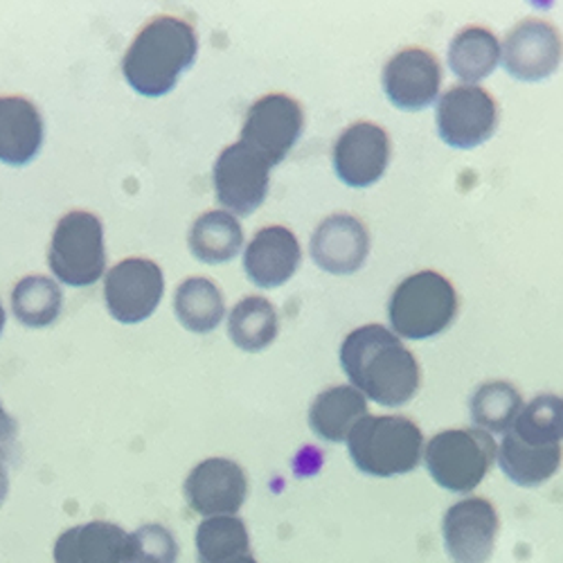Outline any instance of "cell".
Returning a JSON list of instances; mask_svg holds the SVG:
<instances>
[{"mask_svg":"<svg viewBox=\"0 0 563 563\" xmlns=\"http://www.w3.org/2000/svg\"><path fill=\"white\" fill-rule=\"evenodd\" d=\"M341 365L363 397L388 408L408 404L419 390L417 358L382 324L354 330L341 345Z\"/></svg>","mask_w":563,"mask_h":563,"instance_id":"obj_1","label":"cell"},{"mask_svg":"<svg viewBox=\"0 0 563 563\" xmlns=\"http://www.w3.org/2000/svg\"><path fill=\"white\" fill-rule=\"evenodd\" d=\"M199 53V38L190 23L158 16L135 36L122 59L126 84L145 98H161L176 86Z\"/></svg>","mask_w":563,"mask_h":563,"instance_id":"obj_2","label":"cell"},{"mask_svg":"<svg viewBox=\"0 0 563 563\" xmlns=\"http://www.w3.org/2000/svg\"><path fill=\"white\" fill-rule=\"evenodd\" d=\"M358 472L374 478L410 474L424 453V435L415 421L397 415H367L347 438Z\"/></svg>","mask_w":563,"mask_h":563,"instance_id":"obj_3","label":"cell"},{"mask_svg":"<svg viewBox=\"0 0 563 563\" xmlns=\"http://www.w3.org/2000/svg\"><path fill=\"white\" fill-rule=\"evenodd\" d=\"M455 313V289L435 271H421L406 277L393 291L388 305L393 330L408 341H424L442 334Z\"/></svg>","mask_w":563,"mask_h":563,"instance_id":"obj_4","label":"cell"},{"mask_svg":"<svg viewBox=\"0 0 563 563\" xmlns=\"http://www.w3.org/2000/svg\"><path fill=\"white\" fill-rule=\"evenodd\" d=\"M496 442L481 429H453L438 433L427 451L424 462L431 478L446 492L466 494L476 489L496 460Z\"/></svg>","mask_w":563,"mask_h":563,"instance_id":"obj_5","label":"cell"},{"mask_svg":"<svg viewBox=\"0 0 563 563\" xmlns=\"http://www.w3.org/2000/svg\"><path fill=\"white\" fill-rule=\"evenodd\" d=\"M55 277L68 287H90L107 268L104 225L90 212H68L59 219L48 251Z\"/></svg>","mask_w":563,"mask_h":563,"instance_id":"obj_6","label":"cell"},{"mask_svg":"<svg viewBox=\"0 0 563 563\" xmlns=\"http://www.w3.org/2000/svg\"><path fill=\"white\" fill-rule=\"evenodd\" d=\"M496 124V102L481 86H453L438 102V133L453 150H474L487 143Z\"/></svg>","mask_w":563,"mask_h":563,"instance_id":"obj_7","label":"cell"},{"mask_svg":"<svg viewBox=\"0 0 563 563\" xmlns=\"http://www.w3.org/2000/svg\"><path fill=\"white\" fill-rule=\"evenodd\" d=\"M268 176L271 163L240 140L225 147L214 163L212 180L217 199L234 214H251L266 199Z\"/></svg>","mask_w":563,"mask_h":563,"instance_id":"obj_8","label":"cell"},{"mask_svg":"<svg viewBox=\"0 0 563 563\" xmlns=\"http://www.w3.org/2000/svg\"><path fill=\"white\" fill-rule=\"evenodd\" d=\"M165 277L158 264L131 257L115 264L104 279V300L109 313L122 324L147 320L161 305Z\"/></svg>","mask_w":563,"mask_h":563,"instance_id":"obj_9","label":"cell"},{"mask_svg":"<svg viewBox=\"0 0 563 563\" xmlns=\"http://www.w3.org/2000/svg\"><path fill=\"white\" fill-rule=\"evenodd\" d=\"M302 126L305 115L294 98L266 96L249 109L242 126V143L264 156L273 167L294 150Z\"/></svg>","mask_w":563,"mask_h":563,"instance_id":"obj_10","label":"cell"},{"mask_svg":"<svg viewBox=\"0 0 563 563\" xmlns=\"http://www.w3.org/2000/svg\"><path fill=\"white\" fill-rule=\"evenodd\" d=\"M563 59V41L554 25L541 19H528L516 25L500 45L505 70L521 81H541L550 77Z\"/></svg>","mask_w":563,"mask_h":563,"instance_id":"obj_11","label":"cell"},{"mask_svg":"<svg viewBox=\"0 0 563 563\" xmlns=\"http://www.w3.org/2000/svg\"><path fill=\"white\" fill-rule=\"evenodd\" d=\"M442 532L455 563H487L498 537V514L485 498H464L444 514Z\"/></svg>","mask_w":563,"mask_h":563,"instance_id":"obj_12","label":"cell"},{"mask_svg":"<svg viewBox=\"0 0 563 563\" xmlns=\"http://www.w3.org/2000/svg\"><path fill=\"white\" fill-rule=\"evenodd\" d=\"M185 500L197 514L234 516L246 500L249 481L244 468L225 457H210L197 464L185 481Z\"/></svg>","mask_w":563,"mask_h":563,"instance_id":"obj_13","label":"cell"},{"mask_svg":"<svg viewBox=\"0 0 563 563\" xmlns=\"http://www.w3.org/2000/svg\"><path fill=\"white\" fill-rule=\"evenodd\" d=\"M390 161V137L372 122L347 126L334 145V169L350 187H369L377 183Z\"/></svg>","mask_w":563,"mask_h":563,"instance_id":"obj_14","label":"cell"},{"mask_svg":"<svg viewBox=\"0 0 563 563\" xmlns=\"http://www.w3.org/2000/svg\"><path fill=\"white\" fill-rule=\"evenodd\" d=\"M382 81L388 100L397 109L421 111L438 100L442 70L431 53L406 48L386 64Z\"/></svg>","mask_w":563,"mask_h":563,"instance_id":"obj_15","label":"cell"},{"mask_svg":"<svg viewBox=\"0 0 563 563\" xmlns=\"http://www.w3.org/2000/svg\"><path fill=\"white\" fill-rule=\"evenodd\" d=\"M313 262L334 275L356 273L369 251V234L365 225L350 214L327 217L311 238Z\"/></svg>","mask_w":563,"mask_h":563,"instance_id":"obj_16","label":"cell"},{"mask_svg":"<svg viewBox=\"0 0 563 563\" xmlns=\"http://www.w3.org/2000/svg\"><path fill=\"white\" fill-rule=\"evenodd\" d=\"M300 244L289 228H262L244 255V268L255 287L277 289L294 277L300 266Z\"/></svg>","mask_w":563,"mask_h":563,"instance_id":"obj_17","label":"cell"},{"mask_svg":"<svg viewBox=\"0 0 563 563\" xmlns=\"http://www.w3.org/2000/svg\"><path fill=\"white\" fill-rule=\"evenodd\" d=\"M43 145V120L25 98H0V163L21 167L36 158Z\"/></svg>","mask_w":563,"mask_h":563,"instance_id":"obj_18","label":"cell"},{"mask_svg":"<svg viewBox=\"0 0 563 563\" xmlns=\"http://www.w3.org/2000/svg\"><path fill=\"white\" fill-rule=\"evenodd\" d=\"M126 532L107 521L66 530L55 543V563H122Z\"/></svg>","mask_w":563,"mask_h":563,"instance_id":"obj_19","label":"cell"},{"mask_svg":"<svg viewBox=\"0 0 563 563\" xmlns=\"http://www.w3.org/2000/svg\"><path fill=\"white\" fill-rule=\"evenodd\" d=\"M363 417H367L365 397L354 386H334L313 399L309 427L324 442H347Z\"/></svg>","mask_w":563,"mask_h":563,"instance_id":"obj_20","label":"cell"},{"mask_svg":"<svg viewBox=\"0 0 563 563\" xmlns=\"http://www.w3.org/2000/svg\"><path fill=\"white\" fill-rule=\"evenodd\" d=\"M496 457L503 474L514 485L539 487L559 472L563 451H561V444H552V446L526 444L511 431H507Z\"/></svg>","mask_w":563,"mask_h":563,"instance_id":"obj_21","label":"cell"},{"mask_svg":"<svg viewBox=\"0 0 563 563\" xmlns=\"http://www.w3.org/2000/svg\"><path fill=\"white\" fill-rule=\"evenodd\" d=\"M500 62V43L485 27H464L449 45V66L457 79L476 86L489 77Z\"/></svg>","mask_w":563,"mask_h":563,"instance_id":"obj_22","label":"cell"},{"mask_svg":"<svg viewBox=\"0 0 563 563\" xmlns=\"http://www.w3.org/2000/svg\"><path fill=\"white\" fill-rule=\"evenodd\" d=\"M174 311L185 330L208 334L219 327L225 313V302L214 282L206 277H190L176 289Z\"/></svg>","mask_w":563,"mask_h":563,"instance_id":"obj_23","label":"cell"},{"mask_svg":"<svg viewBox=\"0 0 563 563\" xmlns=\"http://www.w3.org/2000/svg\"><path fill=\"white\" fill-rule=\"evenodd\" d=\"M244 230L230 212H206L192 223L190 251L206 264L230 262L242 251Z\"/></svg>","mask_w":563,"mask_h":563,"instance_id":"obj_24","label":"cell"},{"mask_svg":"<svg viewBox=\"0 0 563 563\" xmlns=\"http://www.w3.org/2000/svg\"><path fill=\"white\" fill-rule=\"evenodd\" d=\"M277 311L266 298H244L228 316L230 341L244 352H262L277 336Z\"/></svg>","mask_w":563,"mask_h":563,"instance_id":"obj_25","label":"cell"},{"mask_svg":"<svg viewBox=\"0 0 563 563\" xmlns=\"http://www.w3.org/2000/svg\"><path fill=\"white\" fill-rule=\"evenodd\" d=\"M64 296L55 279L43 275L23 277L12 291V311L32 330L53 324L62 313Z\"/></svg>","mask_w":563,"mask_h":563,"instance_id":"obj_26","label":"cell"},{"mask_svg":"<svg viewBox=\"0 0 563 563\" xmlns=\"http://www.w3.org/2000/svg\"><path fill=\"white\" fill-rule=\"evenodd\" d=\"M246 523L238 516H212L197 530V554L201 563H225L249 554Z\"/></svg>","mask_w":563,"mask_h":563,"instance_id":"obj_27","label":"cell"},{"mask_svg":"<svg viewBox=\"0 0 563 563\" xmlns=\"http://www.w3.org/2000/svg\"><path fill=\"white\" fill-rule=\"evenodd\" d=\"M523 410V399L511 384L489 382L472 397V417L481 431L507 433Z\"/></svg>","mask_w":563,"mask_h":563,"instance_id":"obj_28","label":"cell"},{"mask_svg":"<svg viewBox=\"0 0 563 563\" xmlns=\"http://www.w3.org/2000/svg\"><path fill=\"white\" fill-rule=\"evenodd\" d=\"M511 433L532 446H552L563 440V399L541 395L516 417Z\"/></svg>","mask_w":563,"mask_h":563,"instance_id":"obj_29","label":"cell"},{"mask_svg":"<svg viewBox=\"0 0 563 563\" xmlns=\"http://www.w3.org/2000/svg\"><path fill=\"white\" fill-rule=\"evenodd\" d=\"M176 559L178 543L174 534L158 523L143 526L126 534L122 563H176Z\"/></svg>","mask_w":563,"mask_h":563,"instance_id":"obj_30","label":"cell"},{"mask_svg":"<svg viewBox=\"0 0 563 563\" xmlns=\"http://www.w3.org/2000/svg\"><path fill=\"white\" fill-rule=\"evenodd\" d=\"M16 421L12 419V415L3 408V404H0V460L8 457L10 451L14 449V442H16Z\"/></svg>","mask_w":563,"mask_h":563,"instance_id":"obj_31","label":"cell"},{"mask_svg":"<svg viewBox=\"0 0 563 563\" xmlns=\"http://www.w3.org/2000/svg\"><path fill=\"white\" fill-rule=\"evenodd\" d=\"M8 492H10V478H8L5 466L0 464V505L5 503V498H8Z\"/></svg>","mask_w":563,"mask_h":563,"instance_id":"obj_32","label":"cell"},{"mask_svg":"<svg viewBox=\"0 0 563 563\" xmlns=\"http://www.w3.org/2000/svg\"><path fill=\"white\" fill-rule=\"evenodd\" d=\"M225 563H257V561L251 554H244V556H238V559H230Z\"/></svg>","mask_w":563,"mask_h":563,"instance_id":"obj_33","label":"cell"},{"mask_svg":"<svg viewBox=\"0 0 563 563\" xmlns=\"http://www.w3.org/2000/svg\"><path fill=\"white\" fill-rule=\"evenodd\" d=\"M3 327H5V311H3V305H0V334H3Z\"/></svg>","mask_w":563,"mask_h":563,"instance_id":"obj_34","label":"cell"}]
</instances>
